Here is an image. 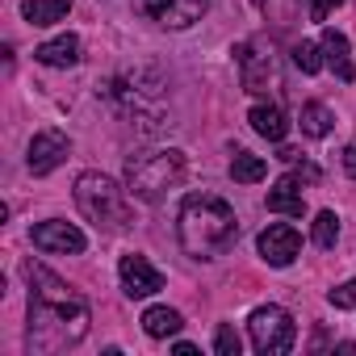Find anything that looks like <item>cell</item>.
Listing matches in <instances>:
<instances>
[{"label": "cell", "mask_w": 356, "mask_h": 356, "mask_svg": "<svg viewBox=\"0 0 356 356\" xmlns=\"http://www.w3.org/2000/svg\"><path fill=\"white\" fill-rule=\"evenodd\" d=\"M331 109L323 105V101H310V105H302V134H310V138H323V134H331Z\"/></svg>", "instance_id": "cell-19"}, {"label": "cell", "mask_w": 356, "mask_h": 356, "mask_svg": "<svg viewBox=\"0 0 356 356\" xmlns=\"http://www.w3.org/2000/svg\"><path fill=\"white\" fill-rule=\"evenodd\" d=\"M76 206L101 231H126L134 222V210H130L126 189L113 185L109 176H101V172H80L76 176Z\"/></svg>", "instance_id": "cell-3"}, {"label": "cell", "mask_w": 356, "mask_h": 356, "mask_svg": "<svg viewBox=\"0 0 356 356\" xmlns=\"http://www.w3.org/2000/svg\"><path fill=\"white\" fill-rule=\"evenodd\" d=\"M327 302H331L335 310H352V306H356V281H343V285H335V289L327 293Z\"/></svg>", "instance_id": "cell-22"}, {"label": "cell", "mask_w": 356, "mask_h": 356, "mask_svg": "<svg viewBox=\"0 0 356 356\" xmlns=\"http://www.w3.org/2000/svg\"><path fill=\"white\" fill-rule=\"evenodd\" d=\"M248 335H252V348L260 356H281V352L293 348L298 327L281 306H256L252 318H248Z\"/></svg>", "instance_id": "cell-5"}, {"label": "cell", "mask_w": 356, "mask_h": 356, "mask_svg": "<svg viewBox=\"0 0 356 356\" xmlns=\"http://www.w3.org/2000/svg\"><path fill=\"white\" fill-rule=\"evenodd\" d=\"M235 59H239V72H243V88L248 92H264L273 84V59L260 55L252 42H239L235 47Z\"/></svg>", "instance_id": "cell-11"}, {"label": "cell", "mask_w": 356, "mask_h": 356, "mask_svg": "<svg viewBox=\"0 0 356 356\" xmlns=\"http://www.w3.org/2000/svg\"><path fill=\"white\" fill-rule=\"evenodd\" d=\"M30 239H34V248H42V252H84V235L72 227V222H59V218H51V222H38L34 231H30Z\"/></svg>", "instance_id": "cell-10"}, {"label": "cell", "mask_w": 356, "mask_h": 356, "mask_svg": "<svg viewBox=\"0 0 356 356\" xmlns=\"http://www.w3.org/2000/svg\"><path fill=\"white\" fill-rule=\"evenodd\" d=\"M248 122H252V130H256L260 138H268V143H281V138L289 134V122H285V113H281L277 105H256V109L248 113Z\"/></svg>", "instance_id": "cell-14"}, {"label": "cell", "mask_w": 356, "mask_h": 356, "mask_svg": "<svg viewBox=\"0 0 356 356\" xmlns=\"http://www.w3.org/2000/svg\"><path fill=\"white\" fill-rule=\"evenodd\" d=\"M214 352H218V356H239V335H235L227 323H222L218 335H214Z\"/></svg>", "instance_id": "cell-23"}, {"label": "cell", "mask_w": 356, "mask_h": 356, "mask_svg": "<svg viewBox=\"0 0 356 356\" xmlns=\"http://www.w3.org/2000/svg\"><path fill=\"white\" fill-rule=\"evenodd\" d=\"M314 243L318 248H335V239H339V218L331 214V210H323V214H314Z\"/></svg>", "instance_id": "cell-20"}, {"label": "cell", "mask_w": 356, "mask_h": 356, "mask_svg": "<svg viewBox=\"0 0 356 356\" xmlns=\"http://www.w3.org/2000/svg\"><path fill=\"white\" fill-rule=\"evenodd\" d=\"M343 172L356 176V143H348V151H343Z\"/></svg>", "instance_id": "cell-26"}, {"label": "cell", "mask_w": 356, "mask_h": 356, "mask_svg": "<svg viewBox=\"0 0 356 356\" xmlns=\"http://www.w3.org/2000/svg\"><path fill=\"white\" fill-rule=\"evenodd\" d=\"M323 55H327V63L335 67L339 80H356V67L348 59V38L339 30H323Z\"/></svg>", "instance_id": "cell-15"}, {"label": "cell", "mask_w": 356, "mask_h": 356, "mask_svg": "<svg viewBox=\"0 0 356 356\" xmlns=\"http://www.w3.org/2000/svg\"><path fill=\"white\" fill-rule=\"evenodd\" d=\"M185 181V151L163 147V151H143L126 159V189L138 202H159L168 189Z\"/></svg>", "instance_id": "cell-4"}, {"label": "cell", "mask_w": 356, "mask_h": 356, "mask_svg": "<svg viewBox=\"0 0 356 356\" xmlns=\"http://www.w3.org/2000/svg\"><path fill=\"white\" fill-rule=\"evenodd\" d=\"M72 13V0H26L22 5V17L30 26H55Z\"/></svg>", "instance_id": "cell-16"}, {"label": "cell", "mask_w": 356, "mask_h": 356, "mask_svg": "<svg viewBox=\"0 0 356 356\" xmlns=\"http://www.w3.org/2000/svg\"><path fill=\"white\" fill-rule=\"evenodd\" d=\"M256 248H260V256H264L273 268H285V264H293V260H298V252H302V239H298V231H293V227H285V222H273V227H264V231H260Z\"/></svg>", "instance_id": "cell-9"}, {"label": "cell", "mask_w": 356, "mask_h": 356, "mask_svg": "<svg viewBox=\"0 0 356 356\" xmlns=\"http://www.w3.org/2000/svg\"><path fill=\"white\" fill-rule=\"evenodd\" d=\"M34 59L47 63V67H72V63L80 59V38H76V34H59V38L42 42V47L34 51Z\"/></svg>", "instance_id": "cell-12"}, {"label": "cell", "mask_w": 356, "mask_h": 356, "mask_svg": "<svg viewBox=\"0 0 356 356\" xmlns=\"http://www.w3.org/2000/svg\"><path fill=\"white\" fill-rule=\"evenodd\" d=\"M210 0H134V9L155 17L159 26H172V30H185L193 22H202Z\"/></svg>", "instance_id": "cell-6"}, {"label": "cell", "mask_w": 356, "mask_h": 356, "mask_svg": "<svg viewBox=\"0 0 356 356\" xmlns=\"http://www.w3.org/2000/svg\"><path fill=\"white\" fill-rule=\"evenodd\" d=\"M318 51H323V47H314V42H298V47H293V63H298L306 76H314V72L323 67V55H318Z\"/></svg>", "instance_id": "cell-21"}, {"label": "cell", "mask_w": 356, "mask_h": 356, "mask_svg": "<svg viewBox=\"0 0 356 356\" xmlns=\"http://www.w3.org/2000/svg\"><path fill=\"white\" fill-rule=\"evenodd\" d=\"M289 176H293V181H318V168H314V163H298V159H293V172H289Z\"/></svg>", "instance_id": "cell-25"}, {"label": "cell", "mask_w": 356, "mask_h": 356, "mask_svg": "<svg viewBox=\"0 0 356 356\" xmlns=\"http://www.w3.org/2000/svg\"><path fill=\"white\" fill-rule=\"evenodd\" d=\"M231 176H235L239 185H256V181L268 176V163L260 155H252V151H235L231 155Z\"/></svg>", "instance_id": "cell-18"}, {"label": "cell", "mask_w": 356, "mask_h": 356, "mask_svg": "<svg viewBox=\"0 0 356 356\" xmlns=\"http://www.w3.org/2000/svg\"><path fill=\"white\" fill-rule=\"evenodd\" d=\"M239 239V218L235 210L214 197V193H193L181 206V248L193 260H214L222 252H231Z\"/></svg>", "instance_id": "cell-2"}, {"label": "cell", "mask_w": 356, "mask_h": 356, "mask_svg": "<svg viewBox=\"0 0 356 356\" xmlns=\"http://www.w3.org/2000/svg\"><path fill=\"white\" fill-rule=\"evenodd\" d=\"M268 210L273 214H289V218L306 214V202H302V189H298L293 176H281V181H277V189L268 193Z\"/></svg>", "instance_id": "cell-13"}, {"label": "cell", "mask_w": 356, "mask_h": 356, "mask_svg": "<svg viewBox=\"0 0 356 356\" xmlns=\"http://www.w3.org/2000/svg\"><path fill=\"white\" fill-rule=\"evenodd\" d=\"M185 323H181V314L176 310H168V306H151L147 314H143V331L151 335V339H168V335H176Z\"/></svg>", "instance_id": "cell-17"}, {"label": "cell", "mask_w": 356, "mask_h": 356, "mask_svg": "<svg viewBox=\"0 0 356 356\" xmlns=\"http://www.w3.org/2000/svg\"><path fill=\"white\" fill-rule=\"evenodd\" d=\"M343 0H310V22H327L331 9H339Z\"/></svg>", "instance_id": "cell-24"}, {"label": "cell", "mask_w": 356, "mask_h": 356, "mask_svg": "<svg viewBox=\"0 0 356 356\" xmlns=\"http://www.w3.org/2000/svg\"><path fill=\"white\" fill-rule=\"evenodd\" d=\"M118 277H122V289H126V298H151V293H159L163 289V273L147 260V256H122V264H118Z\"/></svg>", "instance_id": "cell-7"}, {"label": "cell", "mask_w": 356, "mask_h": 356, "mask_svg": "<svg viewBox=\"0 0 356 356\" xmlns=\"http://www.w3.org/2000/svg\"><path fill=\"white\" fill-rule=\"evenodd\" d=\"M26 277H30V327H26L30 352H63L80 343L88 335V302L42 264H26Z\"/></svg>", "instance_id": "cell-1"}, {"label": "cell", "mask_w": 356, "mask_h": 356, "mask_svg": "<svg viewBox=\"0 0 356 356\" xmlns=\"http://www.w3.org/2000/svg\"><path fill=\"white\" fill-rule=\"evenodd\" d=\"M67 151H72V143H67L63 130H38V134L30 138V155H26V163H30L34 176H47V172H55V168L67 159Z\"/></svg>", "instance_id": "cell-8"}]
</instances>
